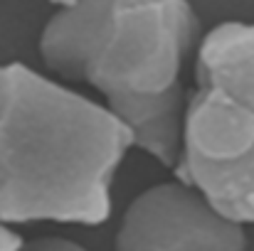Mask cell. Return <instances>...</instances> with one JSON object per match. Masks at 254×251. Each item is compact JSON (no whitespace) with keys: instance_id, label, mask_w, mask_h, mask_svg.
Masks as SVG:
<instances>
[{"instance_id":"277c9868","label":"cell","mask_w":254,"mask_h":251,"mask_svg":"<svg viewBox=\"0 0 254 251\" xmlns=\"http://www.w3.org/2000/svg\"><path fill=\"white\" fill-rule=\"evenodd\" d=\"M114 251H247V234L197 192L170 180L133 197L119 224Z\"/></svg>"},{"instance_id":"6da1fadb","label":"cell","mask_w":254,"mask_h":251,"mask_svg":"<svg viewBox=\"0 0 254 251\" xmlns=\"http://www.w3.org/2000/svg\"><path fill=\"white\" fill-rule=\"evenodd\" d=\"M200 40L190 0H74L47 20L37 47L50 72L96 89L136 148L173 170L190 96L183 69Z\"/></svg>"},{"instance_id":"7a4b0ae2","label":"cell","mask_w":254,"mask_h":251,"mask_svg":"<svg viewBox=\"0 0 254 251\" xmlns=\"http://www.w3.org/2000/svg\"><path fill=\"white\" fill-rule=\"evenodd\" d=\"M131 148V131L104 103L27 64H0L2 227L106 222L116 170Z\"/></svg>"},{"instance_id":"3957f363","label":"cell","mask_w":254,"mask_h":251,"mask_svg":"<svg viewBox=\"0 0 254 251\" xmlns=\"http://www.w3.org/2000/svg\"><path fill=\"white\" fill-rule=\"evenodd\" d=\"M178 182L197 192L220 217L254 224V108L195 84L183 118Z\"/></svg>"},{"instance_id":"8992f818","label":"cell","mask_w":254,"mask_h":251,"mask_svg":"<svg viewBox=\"0 0 254 251\" xmlns=\"http://www.w3.org/2000/svg\"><path fill=\"white\" fill-rule=\"evenodd\" d=\"M22 251H86L82 244L62 237H40L32 242H25Z\"/></svg>"},{"instance_id":"ba28073f","label":"cell","mask_w":254,"mask_h":251,"mask_svg":"<svg viewBox=\"0 0 254 251\" xmlns=\"http://www.w3.org/2000/svg\"><path fill=\"white\" fill-rule=\"evenodd\" d=\"M52 2H55L57 7H64V5H72L74 0H52Z\"/></svg>"},{"instance_id":"52a82bcc","label":"cell","mask_w":254,"mask_h":251,"mask_svg":"<svg viewBox=\"0 0 254 251\" xmlns=\"http://www.w3.org/2000/svg\"><path fill=\"white\" fill-rule=\"evenodd\" d=\"M25 247V239L12 232V227H2L0 224V251H22Z\"/></svg>"},{"instance_id":"5b68a950","label":"cell","mask_w":254,"mask_h":251,"mask_svg":"<svg viewBox=\"0 0 254 251\" xmlns=\"http://www.w3.org/2000/svg\"><path fill=\"white\" fill-rule=\"evenodd\" d=\"M195 84L254 108V22L227 20L202 35L195 50Z\"/></svg>"}]
</instances>
